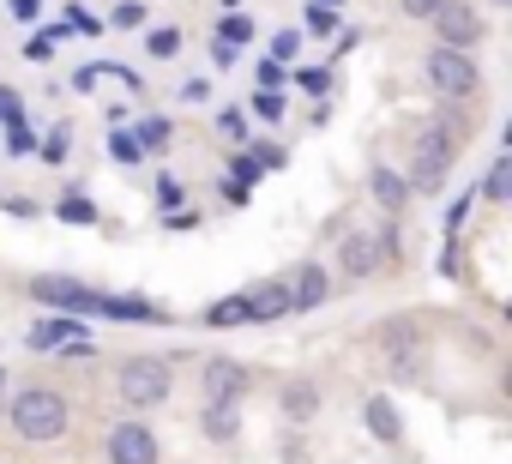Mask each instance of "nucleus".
<instances>
[{"mask_svg": "<svg viewBox=\"0 0 512 464\" xmlns=\"http://www.w3.org/2000/svg\"><path fill=\"white\" fill-rule=\"evenodd\" d=\"M199 386H205V404H241L247 368H241L235 356H211V362L199 368Z\"/></svg>", "mask_w": 512, "mask_h": 464, "instance_id": "1a4fd4ad", "label": "nucleus"}, {"mask_svg": "<svg viewBox=\"0 0 512 464\" xmlns=\"http://www.w3.org/2000/svg\"><path fill=\"white\" fill-rule=\"evenodd\" d=\"M205 326H247V302H241V296L211 302V308H205Z\"/></svg>", "mask_w": 512, "mask_h": 464, "instance_id": "4be33fe9", "label": "nucleus"}, {"mask_svg": "<svg viewBox=\"0 0 512 464\" xmlns=\"http://www.w3.org/2000/svg\"><path fill=\"white\" fill-rule=\"evenodd\" d=\"M338 272H344V278H356V284L380 272V248H374L368 229H350V236L338 242Z\"/></svg>", "mask_w": 512, "mask_h": 464, "instance_id": "f8f14e48", "label": "nucleus"}, {"mask_svg": "<svg viewBox=\"0 0 512 464\" xmlns=\"http://www.w3.org/2000/svg\"><path fill=\"white\" fill-rule=\"evenodd\" d=\"M55 37H61V31H43V37H31V43H25V61H49V55H55Z\"/></svg>", "mask_w": 512, "mask_h": 464, "instance_id": "72a5a7b5", "label": "nucleus"}, {"mask_svg": "<svg viewBox=\"0 0 512 464\" xmlns=\"http://www.w3.org/2000/svg\"><path fill=\"white\" fill-rule=\"evenodd\" d=\"M157 199H163L169 211H181V205H187V181H175V175H157Z\"/></svg>", "mask_w": 512, "mask_h": 464, "instance_id": "c85d7f7f", "label": "nucleus"}, {"mask_svg": "<svg viewBox=\"0 0 512 464\" xmlns=\"http://www.w3.org/2000/svg\"><path fill=\"white\" fill-rule=\"evenodd\" d=\"M133 139H139L145 151H163V145H169V121H139V127H133Z\"/></svg>", "mask_w": 512, "mask_h": 464, "instance_id": "bb28decb", "label": "nucleus"}, {"mask_svg": "<svg viewBox=\"0 0 512 464\" xmlns=\"http://www.w3.org/2000/svg\"><path fill=\"white\" fill-rule=\"evenodd\" d=\"M217 193H223L229 205H247V181H217Z\"/></svg>", "mask_w": 512, "mask_h": 464, "instance_id": "ea45409f", "label": "nucleus"}, {"mask_svg": "<svg viewBox=\"0 0 512 464\" xmlns=\"http://www.w3.org/2000/svg\"><path fill=\"white\" fill-rule=\"evenodd\" d=\"M247 157L260 163V169H284V163H290V151H284V145H247Z\"/></svg>", "mask_w": 512, "mask_h": 464, "instance_id": "c756f323", "label": "nucleus"}, {"mask_svg": "<svg viewBox=\"0 0 512 464\" xmlns=\"http://www.w3.org/2000/svg\"><path fill=\"white\" fill-rule=\"evenodd\" d=\"M55 217H61V223H73V229H91V223H97V205H91V193H85V187H67V193H61V205H55Z\"/></svg>", "mask_w": 512, "mask_h": 464, "instance_id": "f3484780", "label": "nucleus"}, {"mask_svg": "<svg viewBox=\"0 0 512 464\" xmlns=\"http://www.w3.org/2000/svg\"><path fill=\"white\" fill-rule=\"evenodd\" d=\"M362 422H368V434H374L380 446H398V440H404V416H398V404H392L386 392H368V398H362Z\"/></svg>", "mask_w": 512, "mask_h": 464, "instance_id": "4468645a", "label": "nucleus"}, {"mask_svg": "<svg viewBox=\"0 0 512 464\" xmlns=\"http://www.w3.org/2000/svg\"><path fill=\"white\" fill-rule=\"evenodd\" d=\"M31 350H49V356H91V332L79 326V314H55V320H37L25 332Z\"/></svg>", "mask_w": 512, "mask_h": 464, "instance_id": "0eeeda50", "label": "nucleus"}, {"mask_svg": "<svg viewBox=\"0 0 512 464\" xmlns=\"http://www.w3.org/2000/svg\"><path fill=\"white\" fill-rule=\"evenodd\" d=\"M296 49H302V31H278L272 37V61H290Z\"/></svg>", "mask_w": 512, "mask_h": 464, "instance_id": "473e14b6", "label": "nucleus"}, {"mask_svg": "<svg viewBox=\"0 0 512 464\" xmlns=\"http://www.w3.org/2000/svg\"><path fill=\"white\" fill-rule=\"evenodd\" d=\"M296 85H302V91H314V97H326V91H332V73H326V67H302V73H296Z\"/></svg>", "mask_w": 512, "mask_h": 464, "instance_id": "7c9ffc66", "label": "nucleus"}, {"mask_svg": "<svg viewBox=\"0 0 512 464\" xmlns=\"http://www.w3.org/2000/svg\"><path fill=\"white\" fill-rule=\"evenodd\" d=\"M428 25H434V43H446V49H470V55H476V43L488 37V19L470 7V0H440Z\"/></svg>", "mask_w": 512, "mask_h": 464, "instance_id": "39448f33", "label": "nucleus"}, {"mask_svg": "<svg viewBox=\"0 0 512 464\" xmlns=\"http://www.w3.org/2000/svg\"><path fill=\"white\" fill-rule=\"evenodd\" d=\"M302 37H338V7H320V0H308L302 7Z\"/></svg>", "mask_w": 512, "mask_h": 464, "instance_id": "aec40b11", "label": "nucleus"}, {"mask_svg": "<svg viewBox=\"0 0 512 464\" xmlns=\"http://www.w3.org/2000/svg\"><path fill=\"white\" fill-rule=\"evenodd\" d=\"M452 157H458V115L446 109V115H428L422 127H416V163H410V193H434V187H446V175H452Z\"/></svg>", "mask_w": 512, "mask_h": 464, "instance_id": "f257e3e1", "label": "nucleus"}, {"mask_svg": "<svg viewBox=\"0 0 512 464\" xmlns=\"http://www.w3.org/2000/svg\"><path fill=\"white\" fill-rule=\"evenodd\" d=\"M241 302H247V326H253V320H284V314H296V308H290V278L253 284V290H241Z\"/></svg>", "mask_w": 512, "mask_h": 464, "instance_id": "9b49d317", "label": "nucleus"}, {"mask_svg": "<svg viewBox=\"0 0 512 464\" xmlns=\"http://www.w3.org/2000/svg\"><path fill=\"white\" fill-rule=\"evenodd\" d=\"M103 452H109V464H157L163 458V446H157V434L145 428V422H115L109 428V440H103Z\"/></svg>", "mask_w": 512, "mask_h": 464, "instance_id": "6e6552de", "label": "nucleus"}, {"mask_svg": "<svg viewBox=\"0 0 512 464\" xmlns=\"http://www.w3.org/2000/svg\"><path fill=\"white\" fill-rule=\"evenodd\" d=\"M284 79H290L284 61H260V85H266V91H284Z\"/></svg>", "mask_w": 512, "mask_h": 464, "instance_id": "c9c22d12", "label": "nucleus"}, {"mask_svg": "<svg viewBox=\"0 0 512 464\" xmlns=\"http://www.w3.org/2000/svg\"><path fill=\"white\" fill-rule=\"evenodd\" d=\"M235 7H241V0H217V13H235Z\"/></svg>", "mask_w": 512, "mask_h": 464, "instance_id": "c03bdc74", "label": "nucleus"}, {"mask_svg": "<svg viewBox=\"0 0 512 464\" xmlns=\"http://www.w3.org/2000/svg\"><path fill=\"white\" fill-rule=\"evenodd\" d=\"M67 151H73V127H55L43 139V163H67Z\"/></svg>", "mask_w": 512, "mask_h": 464, "instance_id": "cd10ccee", "label": "nucleus"}, {"mask_svg": "<svg viewBox=\"0 0 512 464\" xmlns=\"http://www.w3.org/2000/svg\"><path fill=\"white\" fill-rule=\"evenodd\" d=\"M217 37L235 43V49H247V43H253V19H247V13H223V19H217Z\"/></svg>", "mask_w": 512, "mask_h": 464, "instance_id": "5701e85b", "label": "nucleus"}, {"mask_svg": "<svg viewBox=\"0 0 512 464\" xmlns=\"http://www.w3.org/2000/svg\"><path fill=\"white\" fill-rule=\"evenodd\" d=\"M470 199H476V193L464 187V199H458V205L446 211V236H458V229H464V217H470Z\"/></svg>", "mask_w": 512, "mask_h": 464, "instance_id": "4c0bfd02", "label": "nucleus"}, {"mask_svg": "<svg viewBox=\"0 0 512 464\" xmlns=\"http://www.w3.org/2000/svg\"><path fill=\"white\" fill-rule=\"evenodd\" d=\"M422 79H428V91H434L440 103H470V97L482 91L476 55H470V49H446V43H434V49L422 55Z\"/></svg>", "mask_w": 512, "mask_h": 464, "instance_id": "7ed1b4c3", "label": "nucleus"}, {"mask_svg": "<svg viewBox=\"0 0 512 464\" xmlns=\"http://www.w3.org/2000/svg\"><path fill=\"white\" fill-rule=\"evenodd\" d=\"M0 211H13V217H37L43 205H37L31 193H7V199H0Z\"/></svg>", "mask_w": 512, "mask_h": 464, "instance_id": "2f4dec72", "label": "nucleus"}, {"mask_svg": "<svg viewBox=\"0 0 512 464\" xmlns=\"http://www.w3.org/2000/svg\"><path fill=\"white\" fill-rule=\"evenodd\" d=\"M0 121H7V127H25V103H19L13 91H0Z\"/></svg>", "mask_w": 512, "mask_h": 464, "instance_id": "e433bc0d", "label": "nucleus"}, {"mask_svg": "<svg viewBox=\"0 0 512 464\" xmlns=\"http://www.w3.org/2000/svg\"><path fill=\"white\" fill-rule=\"evenodd\" d=\"M115 392H121L127 410H157V404H169L175 374H169L163 356H127V362L115 368Z\"/></svg>", "mask_w": 512, "mask_h": 464, "instance_id": "20e7f679", "label": "nucleus"}, {"mask_svg": "<svg viewBox=\"0 0 512 464\" xmlns=\"http://www.w3.org/2000/svg\"><path fill=\"white\" fill-rule=\"evenodd\" d=\"M247 109H253V115H260V121H272V127H278L290 103H284V91H266V85H260V91H253V103H247Z\"/></svg>", "mask_w": 512, "mask_h": 464, "instance_id": "b1692460", "label": "nucleus"}, {"mask_svg": "<svg viewBox=\"0 0 512 464\" xmlns=\"http://www.w3.org/2000/svg\"><path fill=\"white\" fill-rule=\"evenodd\" d=\"M278 404H284V416L302 428V422H314V416H320V404H326V398H320V386H314V380H290Z\"/></svg>", "mask_w": 512, "mask_h": 464, "instance_id": "2eb2a0df", "label": "nucleus"}, {"mask_svg": "<svg viewBox=\"0 0 512 464\" xmlns=\"http://www.w3.org/2000/svg\"><path fill=\"white\" fill-rule=\"evenodd\" d=\"M217 133H223L229 145H241V139H247V115H241V109H217Z\"/></svg>", "mask_w": 512, "mask_h": 464, "instance_id": "a878e982", "label": "nucleus"}, {"mask_svg": "<svg viewBox=\"0 0 512 464\" xmlns=\"http://www.w3.org/2000/svg\"><path fill=\"white\" fill-rule=\"evenodd\" d=\"M440 0H404V19H434Z\"/></svg>", "mask_w": 512, "mask_h": 464, "instance_id": "a19ab883", "label": "nucleus"}, {"mask_svg": "<svg viewBox=\"0 0 512 464\" xmlns=\"http://www.w3.org/2000/svg\"><path fill=\"white\" fill-rule=\"evenodd\" d=\"M368 193H374V205H380L386 217L410 211V199H416V193H410V181H404L392 163H374V169H368Z\"/></svg>", "mask_w": 512, "mask_h": 464, "instance_id": "ddd939ff", "label": "nucleus"}, {"mask_svg": "<svg viewBox=\"0 0 512 464\" xmlns=\"http://www.w3.org/2000/svg\"><path fill=\"white\" fill-rule=\"evenodd\" d=\"M482 199H488V205H506V199H512V157H506V151H500V157L488 163V181H482Z\"/></svg>", "mask_w": 512, "mask_h": 464, "instance_id": "a211bd4d", "label": "nucleus"}, {"mask_svg": "<svg viewBox=\"0 0 512 464\" xmlns=\"http://www.w3.org/2000/svg\"><path fill=\"white\" fill-rule=\"evenodd\" d=\"M7 151H13V157L37 151V133H31V127H13V133H7Z\"/></svg>", "mask_w": 512, "mask_h": 464, "instance_id": "58836bf2", "label": "nucleus"}, {"mask_svg": "<svg viewBox=\"0 0 512 464\" xmlns=\"http://www.w3.org/2000/svg\"><path fill=\"white\" fill-rule=\"evenodd\" d=\"M326 302H332V272L320 260H302L290 272V308L302 314V308H326Z\"/></svg>", "mask_w": 512, "mask_h": 464, "instance_id": "9d476101", "label": "nucleus"}, {"mask_svg": "<svg viewBox=\"0 0 512 464\" xmlns=\"http://www.w3.org/2000/svg\"><path fill=\"white\" fill-rule=\"evenodd\" d=\"M109 157H115V163H127V169H133V163H139V157H145V145H139V139H133V133H127V127H115V133H109Z\"/></svg>", "mask_w": 512, "mask_h": 464, "instance_id": "393cba45", "label": "nucleus"}, {"mask_svg": "<svg viewBox=\"0 0 512 464\" xmlns=\"http://www.w3.org/2000/svg\"><path fill=\"white\" fill-rule=\"evenodd\" d=\"M31 302H43V308H55V314H97V290L79 284V278H61V272L31 278Z\"/></svg>", "mask_w": 512, "mask_h": 464, "instance_id": "423d86ee", "label": "nucleus"}, {"mask_svg": "<svg viewBox=\"0 0 512 464\" xmlns=\"http://www.w3.org/2000/svg\"><path fill=\"white\" fill-rule=\"evenodd\" d=\"M0 392H7V374H0Z\"/></svg>", "mask_w": 512, "mask_h": 464, "instance_id": "49530a36", "label": "nucleus"}, {"mask_svg": "<svg viewBox=\"0 0 512 464\" xmlns=\"http://www.w3.org/2000/svg\"><path fill=\"white\" fill-rule=\"evenodd\" d=\"M235 61H241V49H235V43H223V37H211V67H223V73H229Z\"/></svg>", "mask_w": 512, "mask_h": 464, "instance_id": "f704fd0d", "label": "nucleus"}, {"mask_svg": "<svg viewBox=\"0 0 512 464\" xmlns=\"http://www.w3.org/2000/svg\"><path fill=\"white\" fill-rule=\"evenodd\" d=\"M97 79H103V67H79V73H73V91H91Z\"/></svg>", "mask_w": 512, "mask_h": 464, "instance_id": "37998d69", "label": "nucleus"}, {"mask_svg": "<svg viewBox=\"0 0 512 464\" xmlns=\"http://www.w3.org/2000/svg\"><path fill=\"white\" fill-rule=\"evenodd\" d=\"M181 43H187V37H181V25H157V31L145 37L151 61H175V55H181Z\"/></svg>", "mask_w": 512, "mask_h": 464, "instance_id": "412c9836", "label": "nucleus"}, {"mask_svg": "<svg viewBox=\"0 0 512 464\" xmlns=\"http://www.w3.org/2000/svg\"><path fill=\"white\" fill-rule=\"evenodd\" d=\"M103 25H109V31H145V25H151V7H145V0H115Z\"/></svg>", "mask_w": 512, "mask_h": 464, "instance_id": "6ab92c4d", "label": "nucleus"}, {"mask_svg": "<svg viewBox=\"0 0 512 464\" xmlns=\"http://www.w3.org/2000/svg\"><path fill=\"white\" fill-rule=\"evenodd\" d=\"M320 7H344V0H320Z\"/></svg>", "mask_w": 512, "mask_h": 464, "instance_id": "a18cd8bd", "label": "nucleus"}, {"mask_svg": "<svg viewBox=\"0 0 512 464\" xmlns=\"http://www.w3.org/2000/svg\"><path fill=\"white\" fill-rule=\"evenodd\" d=\"M199 428H205V440H217V446H229V440L241 434V404H205V416H199Z\"/></svg>", "mask_w": 512, "mask_h": 464, "instance_id": "dca6fc26", "label": "nucleus"}, {"mask_svg": "<svg viewBox=\"0 0 512 464\" xmlns=\"http://www.w3.org/2000/svg\"><path fill=\"white\" fill-rule=\"evenodd\" d=\"M37 13H43V0H13V19H19V25H31Z\"/></svg>", "mask_w": 512, "mask_h": 464, "instance_id": "79ce46f5", "label": "nucleus"}, {"mask_svg": "<svg viewBox=\"0 0 512 464\" xmlns=\"http://www.w3.org/2000/svg\"><path fill=\"white\" fill-rule=\"evenodd\" d=\"M7 422H13L19 440L49 446V440L67 434V392H61V386H25V392L7 404Z\"/></svg>", "mask_w": 512, "mask_h": 464, "instance_id": "f03ea898", "label": "nucleus"}]
</instances>
